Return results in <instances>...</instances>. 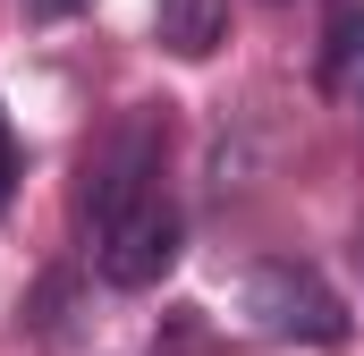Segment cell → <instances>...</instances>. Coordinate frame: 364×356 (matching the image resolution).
I'll list each match as a JSON object with an SVG mask.
<instances>
[{
	"mask_svg": "<svg viewBox=\"0 0 364 356\" xmlns=\"http://www.w3.org/2000/svg\"><path fill=\"white\" fill-rule=\"evenodd\" d=\"M178 212L161 204V195H136L127 212H110L102 229H93V263L110 288H161L170 263H178Z\"/></svg>",
	"mask_w": 364,
	"mask_h": 356,
	"instance_id": "obj_2",
	"label": "cell"
},
{
	"mask_svg": "<svg viewBox=\"0 0 364 356\" xmlns=\"http://www.w3.org/2000/svg\"><path fill=\"white\" fill-rule=\"evenodd\" d=\"M153 43L170 60H212L229 43V0H161L153 9Z\"/></svg>",
	"mask_w": 364,
	"mask_h": 356,
	"instance_id": "obj_4",
	"label": "cell"
},
{
	"mask_svg": "<svg viewBox=\"0 0 364 356\" xmlns=\"http://www.w3.org/2000/svg\"><path fill=\"white\" fill-rule=\"evenodd\" d=\"M246 314H255V331L305 340V348L348 340V305H339V288H331L314 263H255L246 271Z\"/></svg>",
	"mask_w": 364,
	"mask_h": 356,
	"instance_id": "obj_1",
	"label": "cell"
},
{
	"mask_svg": "<svg viewBox=\"0 0 364 356\" xmlns=\"http://www.w3.org/2000/svg\"><path fill=\"white\" fill-rule=\"evenodd\" d=\"M153 170H161V110H136L127 127L102 136V153L85 162V212H93V229H102L110 212H127L136 195H153Z\"/></svg>",
	"mask_w": 364,
	"mask_h": 356,
	"instance_id": "obj_3",
	"label": "cell"
},
{
	"mask_svg": "<svg viewBox=\"0 0 364 356\" xmlns=\"http://www.w3.org/2000/svg\"><path fill=\"white\" fill-rule=\"evenodd\" d=\"M9 195H17V127L0 110V212H9Z\"/></svg>",
	"mask_w": 364,
	"mask_h": 356,
	"instance_id": "obj_6",
	"label": "cell"
},
{
	"mask_svg": "<svg viewBox=\"0 0 364 356\" xmlns=\"http://www.w3.org/2000/svg\"><path fill=\"white\" fill-rule=\"evenodd\" d=\"M322 77H331V93H348L364 119V9H339L331 17V60H322Z\"/></svg>",
	"mask_w": 364,
	"mask_h": 356,
	"instance_id": "obj_5",
	"label": "cell"
},
{
	"mask_svg": "<svg viewBox=\"0 0 364 356\" xmlns=\"http://www.w3.org/2000/svg\"><path fill=\"white\" fill-rule=\"evenodd\" d=\"M26 9H34V17H77L85 0H26Z\"/></svg>",
	"mask_w": 364,
	"mask_h": 356,
	"instance_id": "obj_7",
	"label": "cell"
}]
</instances>
